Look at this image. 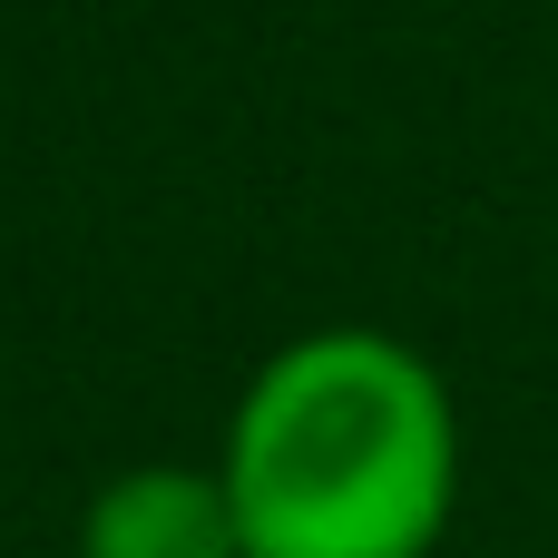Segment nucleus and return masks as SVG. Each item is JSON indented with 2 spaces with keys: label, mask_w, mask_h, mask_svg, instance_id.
<instances>
[{
  "label": "nucleus",
  "mask_w": 558,
  "mask_h": 558,
  "mask_svg": "<svg viewBox=\"0 0 558 558\" xmlns=\"http://www.w3.org/2000/svg\"><path fill=\"white\" fill-rule=\"evenodd\" d=\"M245 558H432L461 520V402L383 324L275 343L216 441Z\"/></svg>",
  "instance_id": "nucleus-1"
},
{
  "label": "nucleus",
  "mask_w": 558,
  "mask_h": 558,
  "mask_svg": "<svg viewBox=\"0 0 558 558\" xmlns=\"http://www.w3.org/2000/svg\"><path fill=\"white\" fill-rule=\"evenodd\" d=\"M78 558H245L216 461H128L88 490Z\"/></svg>",
  "instance_id": "nucleus-2"
}]
</instances>
